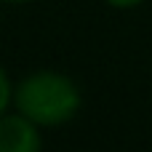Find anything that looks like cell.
I'll return each instance as SVG.
<instances>
[{"instance_id": "cell-1", "label": "cell", "mask_w": 152, "mask_h": 152, "mask_svg": "<svg viewBox=\"0 0 152 152\" xmlns=\"http://www.w3.org/2000/svg\"><path fill=\"white\" fill-rule=\"evenodd\" d=\"M80 88L61 72L40 69L13 88V107L40 128H53L72 120L80 110Z\"/></svg>"}, {"instance_id": "cell-2", "label": "cell", "mask_w": 152, "mask_h": 152, "mask_svg": "<svg viewBox=\"0 0 152 152\" xmlns=\"http://www.w3.org/2000/svg\"><path fill=\"white\" fill-rule=\"evenodd\" d=\"M43 147L40 126L27 115L3 112L0 115V152H37Z\"/></svg>"}, {"instance_id": "cell-3", "label": "cell", "mask_w": 152, "mask_h": 152, "mask_svg": "<svg viewBox=\"0 0 152 152\" xmlns=\"http://www.w3.org/2000/svg\"><path fill=\"white\" fill-rule=\"evenodd\" d=\"M13 104V86H11V77H8V72L3 69V64H0V115L3 112H8V107Z\"/></svg>"}, {"instance_id": "cell-4", "label": "cell", "mask_w": 152, "mask_h": 152, "mask_svg": "<svg viewBox=\"0 0 152 152\" xmlns=\"http://www.w3.org/2000/svg\"><path fill=\"white\" fill-rule=\"evenodd\" d=\"M107 5H112V8H120V11H126V8H136V5H142L144 0H104Z\"/></svg>"}, {"instance_id": "cell-5", "label": "cell", "mask_w": 152, "mask_h": 152, "mask_svg": "<svg viewBox=\"0 0 152 152\" xmlns=\"http://www.w3.org/2000/svg\"><path fill=\"white\" fill-rule=\"evenodd\" d=\"M0 3H29V0H0Z\"/></svg>"}]
</instances>
